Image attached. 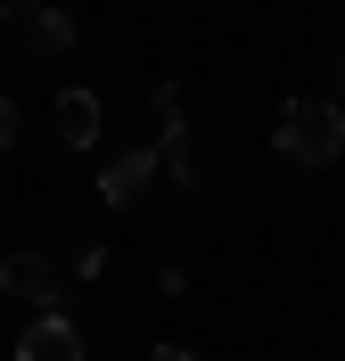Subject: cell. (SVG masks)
I'll use <instances>...</instances> for the list:
<instances>
[{
	"mask_svg": "<svg viewBox=\"0 0 345 361\" xmlns=\"http://www.w3.org/2000/svg\"><path fill=\"white\" fill-rule=\"evenodd\" d=\"M272 148L288 164H304V173H321V164L345 157V107L337 99H288L272 123Z\"/></svg>",
	"mask_w": 345,
	"mask_h": 361,
	"instance_id": "cell-1",
	"label": "cell"
},
{
	"mask_svg": "<svg viewBox=\"0 0 345 361\" xmlns=\"http://www.w3.org/2000/svg\"><path fill=\"white\" fill-rule=\"evenodd\" d=\"M157 173H164V157H157V148H115V157L99 164V197H107V205H140Z\"/></svg>",
	"mask_w": 345,
	"mask_h": 361,
	"instance_id": "cell-2",
	"label": "cell"
},
{
	"mask_svg": "<svg viewBox=\"0 0 345 361\" xmlns=\"http://www.w3.org/2000/svg\"><path fill=\"white\" fill-rule=\"evenodd\" d=\"M17 361H83V329H74L58 304H42V312H33V329L17 337Z\"/></svg>",
	"mask_w": 345,
	"mask_h": 361,
	"instance_id": "cell-3",
	"label": "cell"
},
{
	"mask_svg": "<svg viewBox=\"0 0 345 361\" xmlns=\"http://www.w3.org/2000/svg\"><path fill=\"white\" fill-rule=\"evenodd\" d=\"M0 288L17 295V304H58V271H49V255L17 247L8 263H0Z\"/></svg>",
	"mask_w": 345,
	"mask_h": 361,
	"instance_id": "cell-4",
	"label": "cell"
},
{
	"mask_svg": "<svg viewBox=\"0 0 345 361\" xmlns=\"http://www.w3.org/2000/svg\"><path fill=\"white\" fill-rule=\"evenodd\" d=\"M49 132L66 140V148H99V99L91 90H66V99L49 107Z\"/></svg>",
	"mask_w": 345,
	"mask_h": 361,
	"instance_id": "cell-5",
	"label": "cell"
},
{
	"mask_svg": "<svg viewBox=\"0 0 345 361\" xmlns=\"http://www.w3.org/2000/svg\"><path fill=\"white\" fill-rule=\"evenodd\" d=\"M25 49H33V58H66V49H74V17L42 0V8L25 17Z\"/></svg>",
	"mask_w": 345,
	"mask_h": 361,
	"instance_id": "cell-6",
	"label": "cell"
},
{
	"mask_svg": "<svg viewBox=\"0 0 345 361\" xmlns=\"http://www.w3.org/2000/svg\"><path fill=\"white\" fill-rule=\"evenodd\" d=\"M157 157H164V173H173V189H198V180H206V164H198V140H189V123H164Z\"/></svg>",
	"mask_w": 345,
	"mask_h": 361,
	"instance_id": "cell-7",
	"label": "cell"
},
{
	"mask_svg": "<svg viewBox=\"0 0 345 361\" xmlns=\"http://www.w3.org/2000/svg\"><path fill=\"white\" fill-rule=\"evenodd\" d=\"M148 107H157V123H189V107H181V82H157V90H148Z\"/></svg>",
	"mask_w": 345,
	"mask_h": 361,
	"instance_id": "cell-8",
	"label": "cell"
},
{
	"mask_svg": "<svg viewBox=\"0 0 345 361\" xmlns=\"http://www.w3.org/2000/svg\"><path fill=\"white\" fill-rule=\"evenodd\" d=\"M17 132H25V115H17V99H0V148H17Z\"/></svg>",
	"mask_w": 345,
	"mask_h": 361,
	"instance_id": "cell-9",
	"label": "cell"
},
{
	"mask_svg": "<svg viewBox=\"0 0 345 361\" xmlns=\"http://www.w3.org/2000/svg\"><path fill=\"white\" fill-rule=\"evenodd\" d=\"M329 99H337V107H345V58H337V66H329Z\"/></svg>",
	"mask_w": 345,
	"mask_h": 361,
	"instance_id": "cell-10",
	"label": "cell"
},
{
	"mask_svg": "<svg viewBox=\"0 0 345 361\" xmlns=\"http://www.w3.org/2000/svg\"><path fill=\"white\" fill-rule=\"evenodd\" d=\"M148 361H206V353H181V345H157Z\"/></svg>",
	"mask_w": 345,
	"mask_h": 361,
	"instance_id": "cell-11",
	"label": "cell"
},
{
	"mask_svg": "<svg viewBox=\"0 0 345 361\" xmlns=\"http://www.w3.org/2000/svg\"><path fill=\"white\" fill-rule=\"evenodd\" d=\"M33 8H42V0H0V17H33Z\"/></svg>",
	"mask_w": 345,
	"mask_h": 361,
	"instance_id": "cell-12",
	"label": "cell"
}]
</instances>
